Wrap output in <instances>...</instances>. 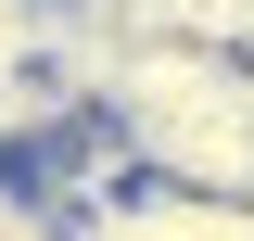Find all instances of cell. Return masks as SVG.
<instances>
[{"instance_id":"6da1fadb","label":"cell","mask_w":254,"mask_h":241,"mask_svg":"<svg viewBox=\"0 0 254 241\" xmlns=\"http://www.w3.org/2000/svg\"><path fill=\"white\" fill-rule=\"evenodd\" d=\"M102 115L140 140L153 190L254 203V63L190 51V38H127V63L102 76Z\"/></svg>"}]
</instances>
